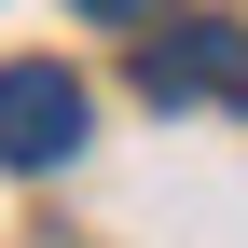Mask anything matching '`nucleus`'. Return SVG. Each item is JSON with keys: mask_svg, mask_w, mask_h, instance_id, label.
Here are the masks:
<instances>
[{"mask_svg": "<svg viewBox=\"0 0 248 248\" xmlns=\"http://www.w3.org/2000/svg\"><path fill=\"white\" fill-rule=\"evenodd\" d=\"M69 152H83V83L55 69V55H14V69H0V166L42 179V166H69Z\"/></svg>", "mask_w": 248, "mask_h": 248, "instance_id": "2", "label": "nucleus"}, {"mask_svg": "<svg viewBox=\"0 0 248 248\" xmlns=\"http://www.w3.org/2000/svg\"><path fill=\"white\" fill-rule=\"evenodd\" d=\"M138 97H152V110L248 97V28H234V14H152V28H138Z\"/></svg>", "mask_w": 248, "mask_h": 248, "instance_id": "1", "label": "nucleus"}, {"mask_svg": "<svg viewBox=\"0 0 248 248\" xmlns=\"http://www.w3.org/2000/svg\"><path fill=\"white\" fill-rule=\"evenodd\" d=\"M69 14H97V28H152L166 0H69Z\"/></svg>", "mask_w": 248, "mask_h": 248, "instance_id": "3", "label": "nucleus"}]
</instances>
